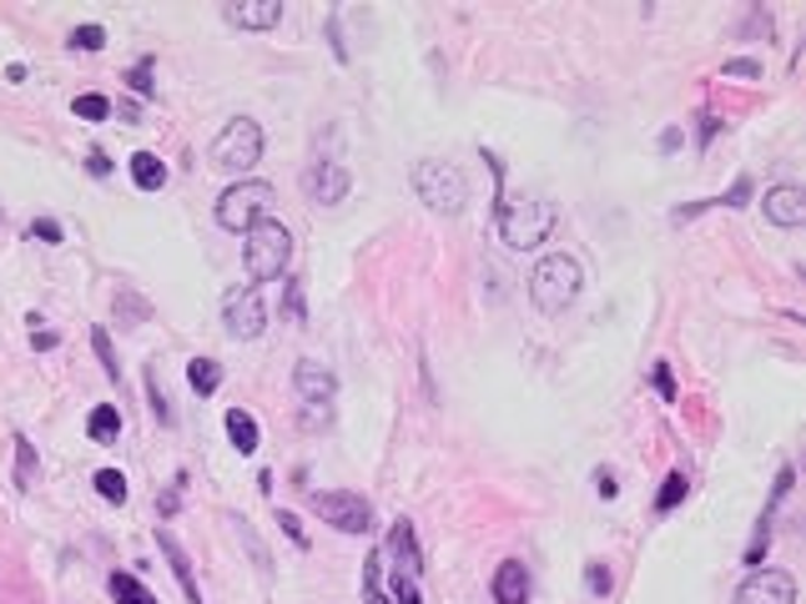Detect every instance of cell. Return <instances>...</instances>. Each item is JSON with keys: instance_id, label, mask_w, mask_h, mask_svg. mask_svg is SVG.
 <instances>
[{"instance_id": "cell-1", "label": "cell", "mask_w": 806, "mask_h": 604, "mask_svg": "<svg viewBox=\"0 0 806 604\" xmlns=\"http://www.w3.org/2000/svg\"><path fill=\"white\" fill-rule=\"evenodd\" d=\"M585 287V273H580V262L569 257V252H549V257L534 262V273H530V297H534V308L540 312H565L575 297H580Z\"/></svg>"}, {"instance_id": "cell-2", "label": "cell", "mask_w": 806, "mask_h": 604, "mask_svg": "<svg viewBox=\"0 0 806 604\" xmlns=\"http://www.w3.org/2000/svg\"><path fill=\"white\" fill-rule=\"evenodd\" d=\"M555 222H559V212H555V201H545V197H520V201L499 207V238L510 242L514 252L540 248L555 232Z\"/></svg>"}, {"instance_id": "cell-3", "label": "cell", "mask_w": 806, "mask_h": 604, "mask_svg": "<svg viewBox=\"0 0 806 604\" xmlns=\"http://www.w3.org/2000/svg\"><path fill=\"white\" fill-rule=\"evenodd\" d=\"M242 257H248V277L252 283H273V277L287 273V257H293V238L287 227L262 217L252 232H242Z\"/></svg>"}, {"instance_id": "cell-4", "label": "cell", "mask_w": 806, "mask_h": 604, "mask_svg": "<svg viewBox=\"0 0 806 604\" xmlns=\"http://www.w3.org/2000/svg\"><path fill=\"white\" fill-rule=\"evenodd\" d=\"M414 187H418L428 212H439V217H459L464 207H469V182H464V172L454 162H439V156H428V162L414 166Z\"/></svg>"}, {"instance_id": "cell-5", "label": "cell", "mask_w": 806, "mask_h": 604, "mask_svg": "<svg viewBox=\"0 0 806 604\" xmlns=\"http://www.w3.org/2000/svg\"><path fill=\"white\" fill-rule=\"evenodd\" d=\"M273 201H277L273 182H238V187H227L217 197V222L227 232H252L262 217L273 212Z\"/></svg>"}, {"instance_id": "cell-6", "label": "cell", "mask_w": 806, "mask_h": 604, "mask_svg": "<svg viewBox=\"0 0 806 604\" xmlns=\"http://www.w3.org/2000/svg\"><path fill=\"white\" fill-rule=\"evenodd\" d=\"M262 156V127L252 117H232L222 127V136L213 142V162L222 166L227 177H242V172H252Z\"/></svg>"}, {"instance_id": "cell-7", "label": "cell", "mask_w": 806, "mask_h": 604, "mask_svg": "<svg viewBox=\"0 0 806 604\" xmlns=\"http://www.w3.org/2000/svg\"><path fill=\"white\" fill-rule=\"evenodd\" d=\"M389 559H393V604H424V594H418L424 559H418L414 524H409V519H393V529H389Z\"/></svg>"}, {"instance_id": "cell-8", "label": "cell", "mask_w": 806, "mask_h": 604, "mask_svg": "<svg viewBox=\"0 0 806 604\" xmlns=\"http://www.w3.org/2000/svg\"><path fill=\"white\" fill-rule=\"evenodd\" d=\"M297 383V408H303V424L308 428H328L333 424V393H338V383H333V373L323 363H313V358H303L293 373Z\"/></svg>"}, {"instance_id": "cell-9", "label": "cell", "mask_w": 806, "mask_h": 604, "mask_svg": "<svg viewBox=\"0 0 806 604\" xmlns=\"http://www.w3.org/2000/svg\"><path fill=\"white\" fill-rule=\"evenodd\" d=\"M222 322H227V332H232L238 343L262 338V328H268V303H262L258 287H232L227 303H222Z\"/></svg>"}, {"instance_id": "cell-10", "label": "cell", "mask_w": 806, "mask_h": 604, "mask_svg": "<svg viewBox=\"0 0 806 604\" xmlns=\"http://www.w3.org/2000/svg\"><path fill=\"white\" fill-rule=\"evenodd\" d=\"M313 509H318L323 524H333V529H344V534H368V524H373V509L358 494H318Z\"/></svg>"}, {"instance_id": "cell-11", "label": "cell", "mask_w": 806, "mask_h": 604, "mask_svg": "<svg viewBox=\"0 0 806 604\" xmlns=\"http://www.w3.org/2000/svg\"><path fill=\"white\" fill-rule=\"evenodd\" d=\"M736 604H796V580L786 569H756L741 580Z\"/></svg>"}, {"instance_id": "cell-12", "label": "cell", "mask_w": 806, "mask_h": 604, "mask_svg": "<svg viewBox=\"0 0 806 604\" xmlns=\"http://www.w3.org/2000/svg\"><path fill=\"white\" fill-rule=\"evenodd\" d=\"M766 222L776 227H802L806 222V191L796 182H782V187L766 191Z\"/></svg>"}, {"instance_id": "cell-13", "label": "cell", "mask_w": 806, "mask_h": 604, "mask_svg": "<svg viewBox=\"0 0 806 604\" xmlns=\"http://www.w3.org/2000/svg\"><path fill=\"white\" fill-rule=\"evenodd\" d=\"M222 15L242 31H268L283 21V0H232V6H222Z\"/></svg>"}, {"instance_id": "cell-14", "label": "cell", "mask_w": 806, "mask_h": 604, "mask_svg": "<svg viewBox=\"0 0 806 604\" xmlns=\"http://www.w3.org/2000/svg\"><path fill=\"white\" fill-rule=\"evenodd\" d=\"M308 197L323 201V207H333V201H344L348 197V172L338 162H318L308 172Z\"/></svg>"}, {"instance_id": "cell-15", "label": "cell", "mask_w": 806, "mask_h": 604, "mask_svg": "<svg viewBox=\"0 0 806 604\" xmlns=\"http://www.w3.org/2000/svg\"><path fill=\"white\" fill-rule=\"evenodd\" d=\"M494 600L499 604H530V569L520 559H504L494 569Z\"/></svg>"}, {"instance_id": "cell-16", "label": "cell", "mask_w": 806, "mask_h": 604, "mask_svg": "<svg viewBox=\"0 0 806 604\" xmlns=\"http://www.w3.org/2000/svg\"><path fill=\"white\" fill-rule=\"evenodd\" d=\"M222 424H227V439H232V449H238V453H258V418H252L248 408H232Z\"/></svg>"}, {"instance_id": "cell-17", "label": "cell", "mask_w": 806, "mask_h": 604, "mask_svg": "<svg viewBox=\"0 0 806 604\" xmlns=\"http://www.w3.org/2000/svg\"><path fill=\"white\" fill-rule=\"evenodd\" d=\"M162 554L172 559V574H177V584H182V594H187L192 604H202V590H197V574H192V564H187V554H182V545L172 539V534H162Z\"/></svg>"}, {"instance_id": "cell-18", "label": "cell", "mask_w": 806, "mask_h": 604, "mask_svg": "<svg viewBox=\"0 0 806 604\" xmlns=\"http://www.w3.org/2000/svg\"><path fill=\"white\" fill-rule=\"evenodd\" d=\"M187 383H192V393H197V398L217 393V388H222V363H217V358H192Z\"/></svg>"}, {"instance_id": "cell-19", "label": "cell", "mask_w": 806, "mask_h": 604, "mask_svg": "<svg viewBox=\"0 0 806 604\" xmlns=\"http://www.w3.org/2000/svg\"><path fill=\"white\" fill-rule=\"evenodd\" d=\"M131 182H137L142 191H156L166 182V166L156 162L152 152H137V156H131Z\"/></svg>"}, {"instance_id": "cell-20", "label": "cell", "mask_w": 806, "mask_h": 604, "mask_svg": "<svg viewBox=\"0 0 806 604\" xmlns=\"http://www.w3.org/2000/svg\"><path fill=\"white\" fill-rule=\"evenodd\" d=\"M111 600L117 604H156V594L146 590L137 574H111Z\"/></svg>"}, {"instance_id": "cell-21", "label": "cell", "mask_w": 806, "mask_h": 604, "mask_svg": "<svg viewBox=\"0 0 806 604\" xmlns=\"http://www.w3.org/2000/svg\"><path fill=\"white\" fill-rule=\"evenodd\" d=\"M86 433H91L96 443H111L121 433V414L111 408V403H101V408H91V424H86Z\"/></svg>"}, {"instance_id": "cell-22", "label": "cell", "mask_w": 806, "mask_h": 604, "mask_svg": "<svg viewBox=\"0 0 806 604\" xmlns=\"http://www.w3.org/2000/svg\"><path fill=\"white\" fill-rule=\"evenodd\" d=\"M379 574H383V554H368V564H363V600L368 604H393L389 594H383Z\"/></svg>"}, {"instance_id": "cell-23", "label": "cell", "mask_w": 806, "mask_h": 604, "mask_svg": "<svg viewBox=\"0 0 806 604\" xmlns=\"http://www.w3.org/2000/svg\"><path fill=\"white\" fill-rule=\"evenodd\" d=\"M680 498H686V469H676V474H671V479L661 484V498H655V509L671 514V509L680 504Z\"/></svg>"}, {"instance_id": "cell-24", "label": "cell", "mask_w": 806, "mask_h": 604, "mask_svg": "<svg viewBox=\"0 0 806 604\" xmlns=\"http://www.w3.org/2000/svg\"><path fill=\"white\" fill-rule=\"evenodd\" d=\"M96 494L111 498V504H127V479H121L117 469H101V474H96Z\"/></svg>"}, {"instance_id": "cell-25", "label": "cell", "mask_w": 806, "mask_h": 604, "mask_svg": "<svg viewBox=\"0 0 806 604\" xmlns=\"http://www.w3.org/2000/svg\"><path fill=\"white\" fill-rule=\"evenodd\" d=\"M76 117H86V121H107V117H111V101H107V96H96V91H86V96H76Z\"/></svg>"}, {"instance_id": "cell-26", "label": "cell", "mask_w": 806, "mask_h": 604, "mask_svg": "<svg viewBox=\"0 0 806 604\" xmlns=\"http://www.w3.org/2000/svg\"><path fill=\"white\" fill-rule=\"evenodd\" d=\"M66 41H72L76 51H101L107 46V31H101V25H81V31H72Z\"/></svg>"}, {"instance_id": "cell-27", "label": "cell", "mask_w": 806, "mask_h": 604, "mask_svg": "<svg viewBox=\"0 0 806 604\" xmlns=\"http://www.w3.org/2000/svg\"><path fill=\"white\" fill-rule=\"evenodd\" d=\"M585 590H590L595 600H604V594H610V569H604V564H585Z\"/></svg>"}, {"instance_id": "cell-28", "label": "cell", "mask_w": 806, "mask_h": 604, "mask_svg": "<svg viewBox=\"0 0 806 604\" xmlns=\"http://www.w3.org/2000/svg\"><path fill=\"white\" fill-rule=\"evenodd\" d=\"M651 378H655V393H661L665 403L676 398V373H671V363H655V373H651Z\"/></svg>"}, {"instance_id": "cell-29", "label": "cell", "mask_w": 806, "mask_h": 604, "mask_svg": "<svg viewBox=\"0 0 806 604\" xmlns=\"http://www.w3.org/2000/svg\"><path fill=\"white\" fill-rule=\"evenodd\" d=\"M91 343H96V353H101V363H107L111 373H117V353H111V338H107V328H96V332H91Z\"/></svg>"}, {"instance_id": "cell-30", "label": "cell", "mask_w": 806, "mask_h": 604, "mask_svg": "<svg viewBox=\"0 0 806 604\" xmlns=\"http://www.w3.org/2000/svg\"><path fill=\"white\" fill-rule=\"evenodd\" d=\"M15 453H21V484H31V469H36V449L25 439H15Z\"/></svg>"}, {"instance_id": "cell-31", "label": "cell", "mask_w": 806, "mask_h": 604, "mask_svg": "<svg viewBox=\"0 0 806 604\" xmlns=\"http://www.w3.org/2000/svg\"><path fill=\"white\" fill-rule=\"evenodd\" d=\"M131 86H137V91H152V61H142V66L131 72Z\"/></svg>"}, {"instance_id": "cell-32", "label": "cell", "mask_w": 806, "mask_h": 604, "mask_svg": "<svg viewBox=\"0 0 806 604\" xmlns=\"http://www.w3.org/2000/svg\"><path fill=\"white\" fill-rule=\"evenodd\" d=\"M277 524H283L287 534H293L297 545H303V524H297V514H287V509H277Z\"/></svg>"}, {"instance_id": "cell-33", "label": "cell", "mask_w": 806, "mask_h": 604, "mask_svg": "<svg viewBox=\"0 0 806 604\" xmlns=\"http://www.w3.org/2000/svg\"><path fill=\"white\" fill-rule=\"evenodd\" d=\"M726 201H731V207H741V201H751V182L741 177V182H736V187H731V197H726Z\"/></svg>"}, {"instance_id": "cell-34", "label": "cell", "mask_w": 806, "mask_h": 604, "mask_svg": "<svg viewBox=\"0 0 806 604\" xmlns=\"http://www.w3.org/2000/svg\"><path fill=\"white\" fill-rule=\"evenodd\" d=\"M287 312H293V318H303V287H287Z\"/></svg>"}, {"instance_id": "cell-35", "label": "cell", "mask_w": 806, "mask_h": 604, "mask_svg": "<svg viewBox=\"0 0 806 604\" xmlns=\"http://www.w3.org/2000/svg\"><path fill=\"white\" fill-rule=\"evenodd\" d=\"M726 72L731 76H756V66H751V61H726Z\"/></svg>"}, {"instance_id": "cell-36", "label": "cell", "mask_w": 806, "mask_h": 604, "mask_svg": "<svg viewBox=\"0 0 806 604\" xmlns=\"http://www.w3.org/2000/svg\"><path fill=\"white\" fill-rule=\"evenodd\" d=\"M595 488H600L604 498H616V488H620V484H616V479H610V474H600V479H595Z\"/></svg>"}, {"instance_id": "cell-37", "label": "cell", "mask_w": 806, "mask_h": 604, "mask_svg": "<svg viewBox=\"0 0 806 604\" xmlns=\"http://www.w3.org/2000/svg\"><path fill=\"white\" fill-rule=\"evenodd\" d=\"M36 238H51V242H56V238H61V227H56V222H36Z\"/></svg>"}]
</instances>
